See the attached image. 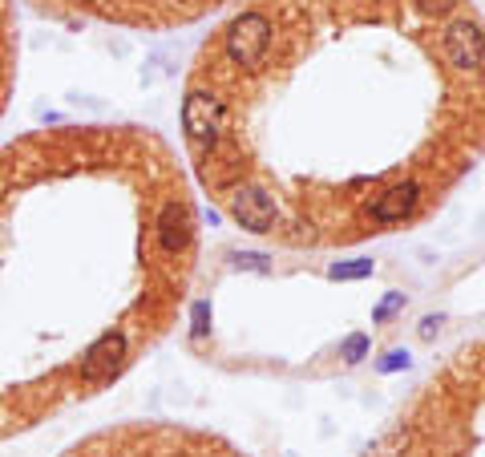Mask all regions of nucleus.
Instances as JSON below:
<instances>
[{"label": "nucleus", "instance_id": "obj_4", "mask_svg": "<svg viewBox=\"0 0 485 457\" xmlns=\"http://www.w3.org/2000/svg\"><path fill=\"white\" fill-rule=\"evenodd\" d=\"M57 457H251L231 437L186 421H121L77 437Z\"/></svg>", "mask_w": 485, "mask_h": 457}, {"label": "nucleus", "instance_id": "obj_3", "mask_svg": "<svg viewBox=\"0 0 485 457\" xmlns=\"http://www.w3.org/2000/svg\"><path fill=\"white\" fill-rule=\"evenodd\" d=\"M360 457H485V332L449 348Z\"/></svg>", "mask_w": 485, "mask_h": 457}, {"label": "nucleus", "instance_id": "obj_5", "mask_svg": "<svg viewBox=\"0 0 485 457\" xmlns=\"http://www.w3.org/2000/svg\"><path fill=\"white\" fill-rule=\"evenodd\" d=\"M37 13L69 24L121 33H178L223 16L239 0H29Z\"/></svg>", "mask_w": 485, "mask_h": 457}, {"label": "nucleus", "instance_id": "obj_1", "mask_svg": "<svg viewBox=\"0 0 485 457\" xmlns=\"http://www.w3.org/2000/svg\"><path fill=\"white\" fill-rule=\"evenodd\" d=\"M198 198L271 252L424 227L485 162L478 0H239L178 93Z\"/></svg>", "mask_w": 485, "mask_h": 457}, {"label": "nucleus", "instance_id": "obj_2", "mask_svg": "<svg viewBox=\"0 0 485 457\" xmlns=\"http://www.w3.org/2000/svg\"><path fill=\"white\" fill-rule=\"evenodd\" d=\"M203 211L150 126L65 122L0 146V445L98 401L182 324Z\"/></svg>", "mask_w": 485, "mask_h": 457}]
</instances>
